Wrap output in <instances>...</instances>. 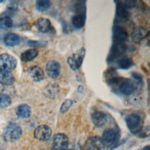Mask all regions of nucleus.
<instances>
[{
	"mask_svg": "<svg viewBox=\"0 0 150 150\" xmlns=\"http://www.w3.org/2000/svg\"><path fill=\"white\" fill-rule=\"evenodd\" d=\"M22 134L20 125L15 122H11L5 127L3 133V138L5 141L15 142L19 139Z\"/></svg>",
	"mask_w": 150,
	"mask_h": 150,
	"instance_id": "1",
	"label": "nucleus"
},
{
	"mask_svg": "<svg viewBox=\"0 0 150 150\" xmlns=\"http://www.w3.org/2000/svg\"><path fill=\"white\" fill-rule=\"evenodd\" d=\"M17 65V60L13 56L3 53L0 54V72L12 71Z\"/></svg>",
	"mask_w": 150,
	"mask_h": 150,
	"instance_id": "2",
	"label": "nucleus"
},
{
	"mask_svg": "<svg viewBox=\"0 0 150 150\" xmlns=\"http://www.w3.org/2000/svg\"><path fill=\"white\" fill-rule=\"evenodd\" d=\"M84 56L85 49L82 47L71 56L69 57L67 59V63L70 67L74 71L78 70L81 67Z\"/></svg>",
	"mask_w": 150,
	"mask_h": 150,
	"instance_id": "3",
	"label": "nucleus"
},
{
	"mask_svg": "<svg viewBox=\"0 0 150 150\" xmlns=\"http://www.w3.org/2000/svg\"><path fill=\"white\" fill-rule=\"evenodd\" d=\"M105 145L101 138L93 136L88 138L81 147V150H104Z\"/></svg>",
	"mask_w": 150,
	"mask_h": 150,
	"instance_id": "4",
	"label": "nucleus"
},
{
	"mask_svg": "<svg viewBox=\"0 0 150 150\" xmlns=\"http://www.w3.org/2000/svg\"><path fill=\"white\" fill-rule=\"evenodd\" d=\"M128 128L131 132L136 133L141 130L142 126V120L141 117L135 113L129 114L125 120Z\"/></svg>",
	"mask_w": 150,
	"mask_h": 150,
	"instance_id": "5",
	"label": "nucleus"
},
{
	"mask_svg": "<svg viewBox=\"0 0 150 150\" xmlns=\"http://www.w3.org/2000/svg\"><path fill=\"white\" fill-rule=\"evenodd\" d=\"M52 145L53 150H67L69 149V138L63 133L56 134L53 138Z\"/></svg>",
	"mask_w": 150,
	"mask_h": 150,
	"instance_id": "6",
	"label": "nucleus"
},
{
	"mask_svg": "<svg viewBox=\"0 0 150 150\" xmlns=\"http://www.w3.org/2000/svg\"><path fill=\"white\" fill-rule=\"evenodd\" d=\"M127 46L124 42H114L110 51L108 60L112 62L118 57L122 56L125 52Z\"/></svg>",
	"mask_w": 150,
	"mask_h": 150,
	"instance_id": "7",
	"label": "nucleus"
},
{
	"mask_svg": "<svg viewBox=\"0 0 150 150\" xmlns=\"http://www.w3.org/2000/svg\"><path fill=\"white\" fill-rule=\"evenodd\" d=\"M52 134L51 128L46 125L38 126L34 131V137L40 141H46L49 140Z\"/></svg>",
	"mask_w": 150,
	"mask_h": 150,
	"instance_id": "8",
	"label": "nucleus"
},
{
	"mask_svg": "<svg viewBox=\"0 0 150 150\" xmlns=\"http://www.w3.org/2000/svg\"><path fill=\"white\" fill-rule=\"evenodd\" d=\"M120 134L115 128H107L102 134V140L104 145H112L118 139Z\"/></svg>",
	"mask_w": 150,
	"mask_h": 150,
	"instance_id": "9",
	"label": "nucleus"
},
{
	"mask_svg": "<svg viewBox=\"0 0 150 150\" xmlns=\"http://www.w3.org/2000/svg\"><path fill=\"white\" fill-rule=\"evenodd\" d=\"M61 67L60 64L56 60L49 61L46 66L47 75L52 79L57 77L60 73Z\"/></svg>",
	"mask_w": 150,
	"mask_h": 150,
	"instance_id": "10",
	"label": "nucleus"
},
{
	"mask_svg": "<svg viewBox=\"0 0 150 150\" xmlns=\"http://www.w3.org/2000/svg\"><path fill=\"white\" fill-rule=\"evenodd\" d=\"M113 39L114 42H125L128 38L127 30L120 25H115L112 28Z\"/></svg>",
	"mask_w": 150,
	"mask_h": 150,
	"instance_id": "11",
	"label": "nucleus"
},
{
	"mask_svg": "<svg viewBox=\"0 0 150 150\" xmlns=\"http://www.w3.org/2000/svg\"><path fill=\"white\" fill-rule=\"evenodd\" d=\"M118 86L119 91L125 96L131 95L135 90L134 84L129 79L122 80V79H121Z\"/></svg>",
	"mask_w": 150,
	"mask_h": 150,
	"instance_id": "12",
	"label": "nucleus"
},
{
	"mask_svg": "<svg viewBox=\"0 0 150 150\" xmlns=\"http://www.w3.org/2000/svg\"><path fill=\"white\" fill-rule=\"evenodd\" d=\"M93 124L97 127H101L107 121V114L103 111H95L91 116Z\"/></svg>",
	"mask_w": 150,
	"mask_h": 150,
	"instance_id": "13",
	"label": "nucleus"
},
{
	"mask_svg": "<svg viewBox=\"0 0 150 150\" xmlns=\"http://www.w3.org/2000/svg\"><path fill=\"white\" fill-rule=\"evenodd\" d=\"M149 35V31L143 27L135 28L131 33V38L134 42H140Z\"/></svg>",
	"mask_w": 150,
	"mask_h": 150,
	"instance_id": "14",
	"label": "nucleus"
},
{
	"mask_svg": "<svg viewBox=\"0 0 150 150\" xmlns=\"http://www.w3.org/2000/svg\"><path fill=\"white\" fill-rule=\"evenodd\" d=\"M28 73L30 77L36 82H39L44 79L45 74L43 70L38 66H33L29 68Z\"/></svg>",
	"mask_w": 150,
	"mask_h": 150,
	"instance_id": "15",
	"label": "nucleus"
},
{
	"mask_svg": "<svg viewBox=\"0 0 150 150\" xmlns=\"http://www.w3.org/2000/svg\"><path fill=\"white\" fill-rule=\"evenodd\" d=\"M35 25L36 28L42 33H47L52 30L51 22L47 18H39Z\"/></svg>",
	"mask_w": 150,
	"mask_h": 150,
	"instance_id": "16",
	"label": "nucleus"
},
{
	"mask_svg": "<svg viewBox=\"0 0 150 150\" xmlns=\"http://www.w3.org/2000/svg\"><path fill=\"white\" fill-rule=\"evenodd\" d=\"M3 40L5 45L8 46H15L19 43L20 38L15 33H8L4 35Z\"/></svg>",
	"mask_w": 150,
	"mask_h": 150,
	"instance_id": "17",
	"label": "nucleus"
},
{
	"mask_svg": "<svg viewBox=\"0 0 150 150\" xmlns=\"http://www.w3.org/2000/svg\"><path fill=\"white\" fill-rule=\"evenodd\" d=\"M16 114L21 118H29L31 114L30 107L26 104H21L16 108Z\"/></svg>",
	"mask_w": 150,
	"mask_h": 150,
	"instance_id": "18",
	"label": "nucleus"
},
{
	"mask_svg": "<svg viewBox=\"0 0 150 150\" xmlns=\"http://www.w3.org/2000/svg\"><path fill=\"white\" fill-rule=\"evenodd\" d=\"M15 82V77L12 71L0 72V84L4 86H11Z\"/></svg>",
	"mask_w": 150,
	"mask_h": 150,
	"instance_id": "19",
	"label": "nucleus"
},
{
	"mask_svg": "<svg viewBox=\"0 0 150 150\" xmlns=\"http://www.w3.org/2000/svg\"><path fill=\"white\" fill-rule=\"evenodd\" d=\"M39 54L36 49L33 48L25 50L21 54V60L23 62H29L35 59Z\"/></svg>",
	"mask_w": 150,
	"mask_h": 150,
	"instance_id": "20",
	"label": "nucleus"
},
{
	"mask_svg": "<svg viewBox=\"0 0 150 150\" xmlns=\"http://www.w3.org/2000/svg\"><path fill=\"white\" fill-rule=\"evenodd\" d=\"M116 15L118 19H125L129 16V12L128 8L122 2H118L116 5Z\"/></svg>",
	"mask_w": 150,
	"mask_h": 150,
	"instance_id": "21",
	"label": "nucleus"
},
{
	"mask_svg": "<svg viewBox=\"0 0 150 150\" xmlns=\"http://www.w3.org/2000/svg\"><path fill=\"white\" fill-rule=\"evenodd\" d=\"M72 23L73 26L77 28L81 29L85 25L86 15L84 13H77L72 18Z\"/></svg>",
	"mask_w": 150,
	"mask_h": 150,
	"instance_id": "22",
	"label": "nucleus"
},
{
	"mask_svg": "<svg viewBox=\"0 0 150 150\" xmlns=\"http://www.w3.org/2000/svg\"><path fill=\"white\" fill-rule=\"evenodd\" d=\"M13 26L12 18L7 15H0V28L2 29H9Z\"/></svg>",
	"mask_w": 150,
	"mask_h": 150,
	"instance_id": "23",
	"label": "nucleus"
},
{
	"mask_svg": "<svg viewBox=\"0 0 150 150\" xmlns=\"http://www.w3.org/2000/svg\"><path fill=\"white\" fill-rule=\"evenodd\" d=\"M133 62L131 59L128 57H122L119 59L118 66L121 69H128L133 65Z\"/></svg>",
	"mask_w": 150,
	"mask_h": 150,
	"instance_id": "24",
	"label": "nucleus"
},
{
	"mask_svg": "<svg viewBox=\"0 0 150 150\" xmlns=\"http://www.w3.org/2000/svg\"><path fill=\"white\" fill-rule=\"evenodd\" d=\"M50 1L47 0H38L36 1V8L40 12L47 11L51 6Z\"/></svg>",
	"mask_w": 150,
	"mask_h": 150,
	"instance_id": "25",
	"label": "nucleus"
},
{
	"mask_svg": "<svg viewBox=\"0 0 150 150\" xmlns=\"http://www.w3.org/2000/svg\"><path fill=\"white\" fill-rule=\"evenodd\" d=\"M11 103V97L4 93H0V108L8 107Z\"/></svg>",
	"mask_w": 150,
	"mask_h": 150,
	"instance_id": "26",
	"label": "nucleus"
},
{
	"mask_svg": "<svg viewBox=\"0 0 150 150\" xmlns=\"http://www.w3.org/2000/svg\"><path fill=\"white\" fill-rule=\"evenodd\" d=\"M73 104V101L72 100L70 99H67L62 104L60 108V112L61 113H64L67 112L69 108L71 107V105Z\"/></svg>",
	"mask_w": 150,
	"mask_h": 150,
	"instance_id": "27",
	"label": "nucleus"
},
{
	"mask_svg": "<svg viewBox=\"0 0 150 150\" xmlns=\"http://www.w3.org/2000/svg\"><path fill=\"white\" fill-rule=\"evenodd\" d=\"M28 43L30 46L39 47H45L47 44L46 41H36V40H30L28 42Z\"/></svg>",
	"mask_w": 150,
	"mask_h": 150,
	"instance_id": "28",
	"label": "nucleus"
},
{
	"mask_svg": "<svg viewBox=\"0 0 150 150\" xmlns=\"http://www.w3.org/2000/svg\"><path fill=\"white\" fill-rule=\"evenodd\" d=\"M122 2L124 4V5L127 8L134 7L135 5V4H136V2L134 1H123Z\"/></svg>",
	"mask_w": 150,
	"mask_h": 150,
	"instance_id": "29",
	"label": "nucleus"
},
{
	"mask_svg": "<svg viewBox=\"0 0 150 150\" xmlns=\"http://www.w3.org/2000/svg\"><path fill=\"white\" fill-rule=\"evenodd\" d=\"M142 150H150V146H149V145H148L145 146L143 148Z\"/></svg>",
	"mask_w": 150,
	"mask_h": 150,
	"instance_id": "30",
	"label": "nucleus"
},
{
	"mask_svg": "<svg viewBox=\"0 0 150 150\" xmlns=\"http://www.w3.org/2000/svg\"><path fill=\"white\" fill-rule=\"evenodd\" d=\"M67 150H74V149H67Z\"/></svg>",
	"mask_w": 150,
	"mask_h": 150,
	"instance_id": "31",
	"label": "nucleus"
}]
</instances>
